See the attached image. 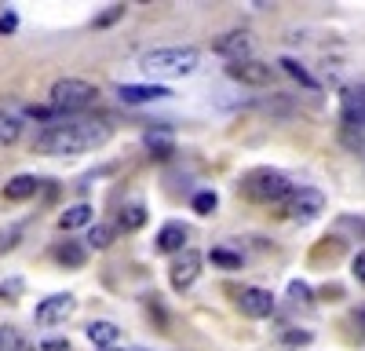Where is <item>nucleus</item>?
Returning a JSON list of instances; mask_svg holds the SVG:
<instances>
[{"label":"nucleus","instance_id":"nucleus-6","mask_svg":"<svg viewBox=\"0 0 365 351\" xmlns=\"http://www.w3.org/2000/svg\"><path fill=\"white\" fill-rule=\"evenodd\" d=\"M73 311H77V300L70 297V292H55V297L37 304L34 318H37V326H58V322H66Z\"/></svg>","mask_w":365,"mask_h":351},{"label":"nucleus","instance_id":"nucleus-29","mask_svg":"<svg viewBox=\"0 0 365 351\" xmlns=\"http://www.w3.org/2000/svg\"><path fill=\"white\" fill-rule=\"evenodd\" d=\"M15 26H19V19H15L11 11H8V15H0V34H11Z\"/></svg>","mask_w":365,"mask_h":351},{"label":"nucleus","instance_id":"nucleus-21","mask_svg":"<svg viewBox=\"0 0 365 351\" xmlns=\"http://www.w3.org/2000/svg\"><path fill=\"white\" fill-rule=\"evenodd\" d=\"M146 223V209H143V205L135 201V205H125V209H120V227H125V230H139Z\"/></svg>","mask_w":365,"mask_h":351},{"label":"nucleus","instance_id":"nucleus-34","mask_svg":"<svg viewBox=\"0 0 365 351\" xmlns=\"http://www.w3.org/2000/svg\"><path fill=\"white\" fill-rule=\"evenodd\" d=\"M106 351H117V347H106Z\"/></svg>","mask_w":365,"mask_h":351},{"label":"nucleus","instance_id":"nucleus-1","mask_svg":"<svg viewBox=\"0 0 365 351\" xmlns=\"http://www.w3.org/2000/svg\"><path fill=\"white\" fill-rule=\"evenodd\" d=\"M113 136L110 121L103 117H73V121H58V125H48L34 151L37 154H48V158H70V154H88V151H99L106 146Z\"/></svg>","mask_w":365,"mask_h":351},{"label":"nucleus","instance_id":"nucleus-23","mask_svg":"<svg viewBox=\"0 0 365 351\" xmlns=\"http://www.w3.org/2000/svg\"><path fill=\"white\" fill-rule=\"evenodd\" d=\"M216 194H212V190H201L197 198H194V213H201V216H212V213H216Z\"/></svg>","mask_w":365,"mask_h":351},{"label":"nucleus","instance_id":"nucleus-5","mask_svg":"<svg viewBox=\"0 0 365 351\" xmlns=\"http://www.w3.org/2000/svg\"><path fill=\"white\" fill-rule=\"evenodd\" d=\"M285 213H289V220H296V223H311V220H318V216L325 213V198H322V190H314V187H299V190H292Z\"/></svg>","mask_w":365,"mask_h":351},{"label":"nucleus","instance_id":"nucleus-25","mask_svg":"<svg viewBox=\"0 0 365 351\" xmlns=\"http://www.w3.org/2000/svg\"><path fill=\"white\" fill-rule=\"evenodd\" d=\"M282 66H285V70H289L292 77H299L303 84H311V88H314V81H311V73H307V70H303L299 63H292V58H282Z\"/></svg>","mask_w":365,"mask_h":351},{"label":"nucleus","instance_id":"nucleus-15","mask_svg":"<svg viewBox=\"0 0 365 351\" xmlns=\"http://www.w3.org/2000/svg\"><path fill=\"white\" fill-rule=\"evenodd\" d=\"M182 242H187V227L182 223H165L158 234V249L161 253H182Z\"/></svg>","mask_w":365,"mask_h":351},{"label":"nucleus","instance_id":"nucleus-32","mask_svg":"<svg viewBox=\"0 0 365 351\" xmlns=\"http://www.w3.org/2000/svg\"><path fill=\"white\" fill-rule=\"evenodd\" d=\"M120 11H125V8H120V4H113V8H110V11H106V15L99 19V26H106V22H113V19H117Z\"/></svg>","mask_w":365,"mask_h":351},{"label":"nucleus","instance_id":"nucleus-11","mask_svg":"<svg viewBox=\"0 0 365 351\" xmlns=\"http://www.w3.org/2000/svg\"><path fill=\"white\" fill-rule=\"evenodd\" d=\"M216 51L227 55L230 63H241V58H252V37L245 34V29H234V34H223L216 41Z\"/></svg>","mask_w":365,"mask_h":351},{"label":"nucleus","instance_id":"nucleus-18","mask_svg":"<svg viewBox=\"0 0 365 351\" xmlns=\"http://www.w3.org/2000/svg\"><path fill=\"white\" fill-rule=\"evenodd\" d=\"M143 143H146V151L154 154V158H168V154L175 151L172 136H168V132H161V128H158V132H146V139H143Z\"/></svg>","mask_w":365,"mask_h":351},{"label":"nucleus","instance_id":"nucleus-4","mask_svg":"<svg viewBox=\"0 0 365 351\" xmlns=\"http://www.w3.org/2000/svg\"><path fill=\"white\" fill-rule=\"evenodd\" d=\"M289 180L278 172V168H252L245 180H241V194H245L249 201H282L289 194Z\"/></svg>","mask_w":365,"mask_h":351},{"label":"nucleus","instance_id":"nucleus-26","mask_svg":"<svg viewBox=\"0 0 365 351\" xmlns=\"http://www.w3.org/2000/svg\"><path fill=\"white\" fill-rule=\"evenodd\" d=\"M289 297H292V300H311V285H307V282H292V285H289Z\"/></svg>","mask_w":365,"mask_h":351},{"label":"nucleus","instance_id":"nucleus-28","mask_svg":"<svg viewBox=\"0 0 365 351\" xmlns=\"http://www.w3.org/2000/svg\"><path fill=\"white\" fill-rule=\"evenodd\" d=\"M19 292H22V282H19V278H11V282L0 285V297H4V300H8V297H19Z\"/></svg>","mask_w":365,"mask_h":351},{"label":"nucleus","instance_id":"nucleus-31","mask_svg":"<svg viewBox=\"0 0 365 351\" xmlns=\"http://www.w3.org/2000/svg\"><path fill=\"white\" fill-rule=\"evenodd\" d=\"M354 275L365 282V253H358V256H354Z\"/></svg>","mask_w":365,"mask_h":351},{"label":"nucleus","instance_id":"nucleus-8","mask_svg":"<svg viewBox=\"0 0 365 351\" xmlns=\"http://www.w3.org/2000/svg\"><path fill=\"white\" fill-rule=\"evenodd\" d=\"M340 106H344V125L365 132V84H351V88H344Z\"/></svg>","mask_w":365,"mask_h":351},{"label":"nucleus","instance_id":"nucleus-13","mask_svg":"<svg viewBox=\"0 0 365 351\" xmlns=\"http://www.w3.org/2000/svg\"><path fill=\"white\" fill-rule=\"evenodd\" d=\"M88 340L91 344H96V347H113L117 340H120V330L113 326V322H106V318H99V322H91V326H88Z\"/></svg>","mask_w":365,"mask_h":351},{"label":"nucleus","instance_id":"nucleus-20","mask_svg":"<svg viewBox=\"0 0 365 351\" xmlns=\"http://www.w3.org/2000/svg\"><path fill=\"white\" fill-rule=\"evenodd\" d=\"M55 260L66 263V268H81V263H84V249L77 242H63V245L55 249Z\"/></svg>","mask_w":365,"mask_h":351},{"label":"nucleus","instance_id":"nucleus-12","mask_svg":"<svg viewBox=\"0 0 365 351\" xmlns=\"http://www.w3.org/2000/svg\"><path fill=\"white\" fill-rule=\"evenodd\" d=\"M117 96L120 103H158V99H168L172 92L165 84H120Z\"/></svg>","mask_w":365,"mask_h":351},{"label":"nucleus","instance_id":"nucleus-14","mask_svg":"<svg viewBox=\"0 0 365 351\" xmlns=\"http://www.w3.org/2000/svg\"><path fill=\"white\" fill-rule=\"evenodd\" d=\"M37 187H41L37 176H15V180H8V187H4V198L8 201H26V198L37 194Z\"/></svg>","mask_w":365,"mask_h":351},{"label":"nucleus","instance_id":"nucleus-7","mask_svg":"<svg viewBox=\"0 0 365 351\" xmlns=\"http://www.w3.org/2000/svg\"><path fill=\"white\" fill-rule=\"evenodd\" d=\"M172 275V289L175 292H182V289H190L194 282H197V275H201V256L194 253V249H182L175 260H172V268H168Z\"/></svg>","mask_w":365,"mask_h":351},{"label":"nucleus","instance_id":"nucleus-30","mask_svg":"<svg viewBox=\"0 0 365 351\" xmlns=\"http://www.w3.org/2000/svg\"><path fill=\"white\" fill-rule=\"evenodd\" d=\"M41 351H70V344H66V340H44Z\"/></svg>","mask_w":365,"mask_h":351},{"label":"nucleus","instance_id":"nucleus-19","mask_svg":"<svg viewBox=\"0 0 365 351\" xmlns=\"http://www.w3.org/2000/svg\"><path fill=\"white\" fill-rule=\"evenodd\" d=\"M0 351H34V344H29L19 330L0 326Z\"/></svg>","mask_w":365,"mask_h":351},{"label":"nucleus","instance_id":"nucleus-33","mask_svg":"<svg viewBox=\"0 0 365 351\" xmlns=\"http://www.w3.org/2000/svg\"><path fill=\"white\" fill-rule=\"evenodd\" d=\"M354 326H358V330H361V337H365V307H358V311H354Z\"/></svg>","mask_w":365,"mask_h":351},{"label":"nucleus","instance_id":"nucleus-27","mask_svg":"<svg viewBox=\"0 0 365 351\" xmlns=\"http://www.w3.org/2000/svg\"><path fill=\"white\" fill-rule=\"evenodd\" d=\"M19 234H22L19 227H11L8 234H0V253H4V249H15V245H19Z\"/></svg>","mask_w":365,"mask_h":351},{"label":"nucleus","instance_id":"nucleus-17","mask_svg":"<svg viewBox=\"0 0 365 351\" xmlns=\"http://www.w3.org/2000/svg\"><path fill=\"white\" fill-rule=\"evenodd\" d=\"M91 223V209L88 205H70V209L58 216V227L63 230H77V227H88Z\"/></svg>","mask_w":365,"mask_h":351},{"label":"nucleus","instance_id":"nucleus-10","mask_svg":"<svg viewBox=\"0 0 365 351\" xmlns=\"http://www.w3.org/2000/svg\"><path fill=\"white\" fill-rule=\"evenodd\" d=\"M227 73L234 81H241V84H267L274 77V66L259 63V58H241V63H230L227 66Z\"/></svg>","mask_w":365,"mask_h":351},{"label":"nucleus","instance_id":"nucleus-16","mask_svg":"<svg viewBox=\"0 0 365 351\" xmlns=\"http://www.w3.org/2000/svg\"><path fill=\"white\" fill-rule=\"evenodd\" d=\"M22 136V117L11 110H0V146H11Z\"/></svg>","mask_w":365,"mask_h":351},{"label":"nucleus","instance_id":"nucleus-3","mask_svg":"<svg viewBox=\"0 0 365 351\" xmlns=\"http://www.w3.org/2000/svg\"><path fill=\"white\" fill-rule=\"evenodd\" d=\"M99 99V88L84 81V77H63L51 84V106L55 110H66V113H81L91 103Z\"/></svg>","mask_w":365,"mask_h":351},{"label":"nucleus","instance_id":"nucleus-24","mask_svg":"<svg viewBox=\"0 0 365 351\" xmlns=\"http://www.w3.org/2000/svg\"><path fill=\"white\" fill-rule=\"evenodd\" d=\"M212 260L223 263V268H241V256H234V253H227V249H212Z\"/></svg>","mask_w":365,"mask_h":351},{"label":"nucleus","instance_id":"nucleus-2","mask_svg":"<svg viewBox=\"0 0 365 351\" xmlns=\"http://www.w3.org/2000/svg\"><path fill=\"white\" fill-rule=\"evenodd\" d=\"M139 70L146 77L158 81H175V77H190L197 70V48H154L139 58Z\"/></svg>","mask_w":365,"mask_h":351},{"label":"nucleus","instance_id":"nucleus-22","mask_svg":"<svg viewBox=\"0 0 365 351\" xmlns=\"http://www.w3.org/2000/svg\"><path fill=\"white\" fill-rule=\"evenodd\" d=\"M88 245L91 249H110L113 245V227H106V223L88 227Z\"/></svg>","mask_w":365,"mask_h":351},{"label":"nucleus","instance_id":"nucleus-9","mask_svg":"<svg viewBox=\"0 0 365 351\" xmlns=\"http://www.w3.org/2000/svg\"><path fill=\"white\" fill-rule=\"evenodd\" d=\"M237 307H241V315H249V318H267V315H274V297L267 289H259V285H245L237 292Z\"/></svg>","mask_w":365,"mask_h":351}]
</instances>
